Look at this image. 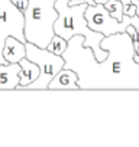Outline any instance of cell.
Listing matches in <instances>:
<instances>
[{
    "label": "cell",
    "mask_w": 139,
    "mask_h": 147,
    "mask_svg": "<svg viewBox=\"0 0 139 147\" xmlns=\"http://www.w3.org/2000/svg\"><path fill=\"white\" fill-rule=\"evenodd\" d=\"M84 36L76 35L68 40L62 53L64 68L77 72L80 90L139 88V63L133 61V42L127 32L104 36L102 48L109 52L99 62L91 48L83 46Z\"/></svg>",
    "instance_id": "obj_1"
},
{
    "label": "cell",
    "mask_w": 139,
    "mask_h": 147,
    "mask_svg": "<svg viewBox=\"0 0 139 147\" xmlns=\"http://www.w3.org/2000/svg\"><path fill=\"white\" fill-rule=\"evenodd\" d=\"M87 6H89L87 3L77 5V6H68L67 0H55V9L58 12V19L54 23V30H55V35L67 40H70L76 35L84 36L83 46L91 48L96 59L102 62L109 55V52L103 49L100 45L104 35L89 28L86 16H84Z\"/></svg>",
    "instance_id": "obj_2"
},
{
    "label": "cell",
    "mask_w": 139,
    "mask_h": 147,
    "mask_svg": "<svg viewBox=\"0 0 139 147\" xmlns=\"http://www.w3.org/2000/svg\"><path fill=\"white\" fill-rule=\"evenodd\" d=\"M25 16V38L39 48H46L55 35L54 23L58 19L55 0H28Z\"/></svg>",
    "instance_id": "obj_3"
},
{
    "label": "cell",
    "mask_w": 139,
    "mask_h": 147,
    "mask_svg": "<svg viewBox=\"0 0 139 147\" xmlns=\"http://www.w3.org/2000/svg\"><path fill=\"white\" fill-rule=\"evenodd\" d=\"M26 58L39 66V77L23 90H48V84L64 68L65 59L62 55H55L46 48H39L32 42H26Z\"/></svg>",
    "instance_id": "obj_4"
},
{
    "label": "cell",
    "mask_w": 139,
    "mask_h": 147,
    "mask_svg": "<svg viewBox=\"0 0 139 147\" xmlns=\"http://www.w3.org/2000/svg\"><path fill=\"white\" fill-rule=\"evenodd\" d=\"M86 20L90 29L103 33L104 36H110L114 33H123L126 32V28L129 25H133L139 30V16H127L123 15V20H117L113 18L109 10L102 3L89 5L86 9Z\"/></svg>",
    "instance_id": "obj_5"
},
{
    "label": "cell",
    "mask_w": 139,
    "mask_h": 147,
    "mask_svg": "<svg viewBox=\"0 0 139 147\" xmlns=\"http://www.w3.org/2000/svg\"><path fill=\"white\" fill-rule=\"evenodd\" d=\"M25 16L12 0H0V63H7L3 58L5 42L9 36L26 42L25 38Z\"/></svg>",
    "instance_id": "obj_6"
},
{
    "label": "cell",
    "mask_w": 139,
    "mask_h": 147,
    "mask_svg": "<svg viewBox=\"0 0 139 147\" xmlns=\"http://www.w3.org/2000/svg\"><path fill=\"white\" fill-rule=\"evenodd\" d=\"M48 90H80L77 72L70 68H62L48 84Z\"/></svg>",
    "instance_id": "obj_7"
},
{
    "label": "cell",
    "mask_w": 139,
    "mask_h": 147,
    "mask_svg": "<svg viewBox=\"0 0 139 147\" xmlns=\"http://www.w3.org/2000/svg\"><path fill=\"white\" fill-rule=\"evenodd\" d=\"M20 63H0V90H16L19 87Z\"/></svg>",
    "instance_id": "obj_8"
},
{
    "label": "cell",
    "mask_w": 139,
    "mask_h": 147,
    "mask_svg": "<svg viewBox=\"0 0 139 147\" xmlns=\"http://www.w3.org/2000/svg\"><path fill=\"white\" fill-rule=\"evenodd\" d=\"M26 42L19 40L18 38L9 36L5 42L3 48V58L7 63H18L26 56Z\"/></svg>",
    "instance_id": "obj_9"
},
{
    "label": "cell",
    "mask_w": 139,
    "mask_h": 147,
    "mask_svg": "<svg viewBox=\"0 0 139 147\" xmlns=\"http://www.w3.org/2000/svg\"><path fill=\"white\" fill-rule=\"evenodd\" d=\"M20 63V71H19V87L16 90H23L25 87H28L29 84H32L35 80H38L39 77V66L32 62L31 59H28L26 56L19 62Z\"/></svg>",
    "instance_id": "obj_10"
},
{
    "label": "cell",
    "mask_w": 139,
    "mask_h": 147,
    "mask_svg": "<svg viewBox=\"0 0 139 147\" xmlns=\"http://www.w3.org/2000/svg\"><path fill=\"white\" fill-rule=\"evenodd\" d=\"M67 46H68V40H67V39H64V38L58 36V35H54V38H52L51 42L48 43L46 49H48L49 52L55 53V55H62L64 51L67 49Z\"/></svg>",
    "instance_id": "obj_11"
},
{
    "label": "cell",
    "mask_w": 139,
    "mask_h": 147,
    "mask_svg": "<svg viewBox=\"0 0 139 147\" xmlns=\"http://www.w3.org/2000/svg\"><path fill=\"white\" fill-rule=\"evenodd\" d=\"M104 7L109 10V13L116 18L117 20H123V5H122V0H107L104 3Z\"/></svg>",
    "instance_id": "obj_12"
},
{
    "label": "cell",
    "mask_w": 139,
    "mask_h": 147,
    "mask_svg": "<svg viewBox=\"0 0 139 147\" xmlns=\"http://www.w3.org/2000/svg\"><path fill=\"white\" fill-rule=\"evenodd\" d=\"M12 3H13L20 12H25L26 7H28V0H12Z\"/></svg>",
    "instance_id": "obj_13"
},
{
    "label": "cell",
    "mask_w": 139,
    "mask_h": 147,
    "mask_svg": "<svg viewBox=\"0 0 139 147\" xmlns=\"http://www.w3.org/2000/svg\"><path fill=\"white\" fill-rule=\"evenodd\" d=\"M83 3H87V5H96L94 0H70V2H68V6H77V5H83Z\"/></svg>",
    "instance_id": "obj_14"
},
{
    "label": "cell",
    "mask_w": 139,
    "mask_h": 147,
    "mask_svg": "<svg viewBox=\"0 0 139 147\" xmlns=\"http://www.w3.org/2000/svg\"><path fill=\"white\" fill-rule=\"evenodd\" d=\"M125 15H127V16H136L138 15L136 13V5L135 3H130V6H129V9H127V12Z\"/></svg>",
    "instance_id": "obj_15"
},
{
    "label": "cell",
    "mask_w": 139,
    "mask_h": 147,
    "mask_svg": "<svg viewBox=\"0 0 139 147\" xmlns=\"http://www.w3.org/2000/svg\"><path fill=\"white\" fill-rule=\"evenodd\" d=\"M130 3H132V0H122V5H123V13H126V12H127V9H129Z\"/></svg>",
    "instance_id": "obj_16"
},
{
    "label": "cell",
    "mask_w": 139,
    "mask_h": 147,
    "mask_svg": "<svg viewBox=\"0 0 139 147\" xmlns=\"http://www.w3.org/2000/svg\"><path fill=\"white\" fill-rule=\"evenodd\" d=\"M133 61L139 63V48H138V49H135V53H133Z\"/></svg>",
    "instance_id": "obj_17"
}]
</instances>
